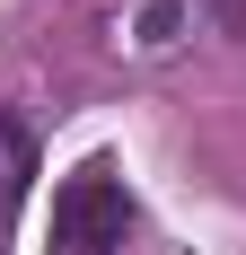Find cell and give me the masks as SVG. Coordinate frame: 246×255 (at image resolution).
<instances>
[{"mask_svg":"<svg viewBox=\"0 0 246 255\" xmlns=\"http://www.w3.org/2000/svg\"><path fill=\"white\" fill-rule=\"evenodd\" d=\"M123 229H132V194H123L115 158H79L53 194V255H115Z\"/></svg>","mask_w":246,"mask_h":255,"instance_id":"6da1fadb","label":"cell"},{"mask_svg":"<svg viewBox=\"0 0 246 255\" xmlns=\"http://www.w3.org/2000/svg\"><path fill=\"white\" fill-rule=\"evenodd\" d=\"M26 176H35V141L0 115V211H18V203H26Z\"/></svg>","mask_w":246,"mask_h":255,"instance_id":"7a4b0ae2","label":"cell"},{"mask_svg":"<svg viewBox=\"0 0 246 255\" xmlns=\"http://www.w3.org/2000/svg\"><path fill=\"white\" fill-rule=\"evenodd\" d=\"M176 9H185V0H149V18H141V44H149V53L176 44Z\"/></svg>","mask_w":246,"mask_h":255,"instance_id":"3957f363","label":"cell"},{"mask_svg":"<svg viewBox=\"0 0 246 255\" xmlns=\"http://www.w3.org/2000/svg\"><path fill=\"white\" fill-rule=\"evenodd\" d=\"M220 26H229V35H246V0H220Z\"/></svg>","mask_w":246,"mask_h":255,"instance_id":"277c9868","label":"cell"}]
</instances>
